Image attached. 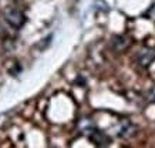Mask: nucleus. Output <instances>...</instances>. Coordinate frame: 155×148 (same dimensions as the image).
I'll use <instances>...</instances> for the list:
<instances>
[{
	"mask_svg": "<svg viewBox=\"0 0 155 148\" xmlns=\"http://www.w3.org/2000/svg\"><path fill=\"white\" fill-rule=\"evenodd\" d=\"M3 16H5L6 21H7L12 27H14V29H20V27L24 24V21H26L24 15L19 9H16V7H9V9H6Z\"/></svg>",
	"mask_w": 155,
	"mask_h": 148,
	"instance_id": "1",
	"label": "nucleus"
},
{
	"mask_svg": "<svg viewBox=\"0 0 155 148\" xmlns=\"http://www.w3.org/2000/svg\"><path fill=\"white\" fill-rule=\"evenodd\" d=\"M151 100L155 101V88H154L152 91H151Z\"/></svg>",
	"mask_w": 155,
	"mask_h": 148,
	"instance_id": "3",
	"label": "nucleus"
},
{
	"mask_svg": "<svg viewBox=\"0 0 155 148\" xmlns=\"http://www.w3.org/2000/svg\"><path fill=\"white\" fill-rule=\"evenodd\" d=\"M137 58H138V63L142 67H147L155 60V51L151 50V48H142L141 51L138 53V57Z\"/></svg>",
	"mask_w": 155,
	"mask_h": 148,
	"instance_id": "2",
	"label": "nucleus"
}]
</instances>
